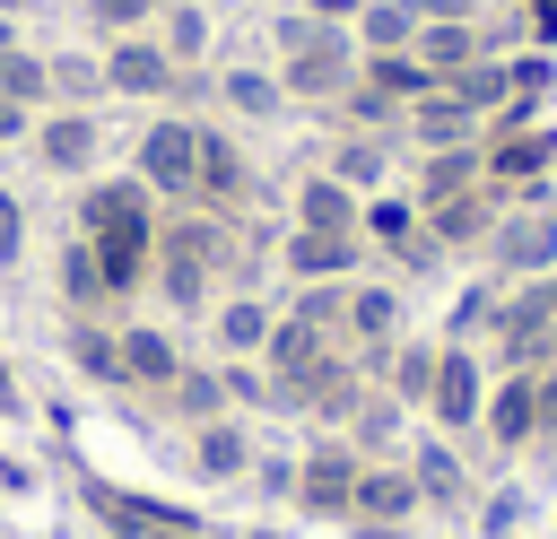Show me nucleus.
<instances>
[{"instance_id": "obj_12", "label": "nucleus", "mask_w": 557, "mask_h": 539, "mask_svg": "<svg viewBox=\"0 0 557 539\" xmlns=\"http://www.w3.org/2000/svg\"><path fill=\"white\" fill-rule=\"evenodd\" d=\"M479 156H487V183H496L505 200H548L540 183H548V165H557V130H487Z\"/></svg>"}, {"instance_id": "obj_34", "label": "nucleus", "mask_w": 557, "mask_h": 539, "mask_svg": "<svg viewBox=\"0 0 557 539\" xmlns=\"http://www.w3.org/2000/svg\"><path fill=\"white\" fill-rule=\"evenodd\" d=\"M348 35H357V52H409L418 43V9L409 0H366Z\"/></svg>"}, {"instance_id": "obj_4", "label": "nucleus", "mask_w": 557, "mask_h": 539, "mask_svg": "<svg viewBox=\"0 0 557 539\" xmlns=\"http://www.w3.org/2000/svg\"><path fill=\"white\" fill-rule=\"evenodd\" d=\"M487 270L513 278H557V209L548 200H505L496 235H487Z\"/></svg>"}, {"instance_id": "obj_16", "label": "nucleus", "mask_w": 557, "mask_h": 539, "mask_svg": "<svg viewBox=\"0 0 557 539\" xmlns=\"http://www.w3.org/2000/svg\"><path fill=\"white\" fill-rule=\"evenodd\" d=\"M61 356L78 365V383L122 391V322H104V313H61Z\"/></svg>"}, {"instance_id": "obj_14", "label": "nucleus", "mask_w": 557, "mask_h": 539, "mask_svg": "<svg viewBox=\"0 0 557 539\" xmlns=\"http://www.w3.org/2000/svg\"><path fill=\"white\" fill-rule=\"evenodd\" d=\"M479 435H487V452H522V443H540L531 365H505V374H487V409H479Z\"/></svg>"}, {"instance_id": "obj_13", "label": "nucleus", "mask_w": 557, "mask_h": 539, "mask_svg": "<svg viewBox=\"0 0 557 539\" xmlns=\"http://www.w3.org/2000/svg\"><path fill=\"white\" fill-rule=\"evenodd\" d=\"M252 452H261V443H252V426H244L235 409L209 417V426H183V461H191L200 487H235V478L252 469Z\"/></svg>"}, {"instance_id": "obj_40", "label": "nucleus", "mask_w": 557, "mask_h": 539, "mask_svg": "<svg viewBox=\"0 0 557 539\" xmlns=\"http://www.w3.org/2000/svg\"><path fill=\"white\" fill-rule=\"evenodd\" d=\"M26 261V200L0 183V270H17Z\"/></svg>"}, {"instance_id": "obj_35", "label": "nucleus", "mask_w": 557, "mask_h": 539, "mask_svg": "<svg viewBox=\"0 0 557 539\" xmlns=\"http://www.w3.org/2000/svg\"><path fill=\"white\" fill-rule=\"evenodd\" d=\"M400 417H409V409H400V400H392V391H383V383H374V391H366V400H357V417H348V426H339V435H348V443H357V452H366V461H374V452H392V435H400Z\"/></svg>"}, {"instance_id": "obj_2", "label": "nucleus", "mask_w": 557, "mask_h": 539, "mask_svg": "<svg viewBox=\"0 0 557 539\" xmlns=\"http://www.w3.org/2000/svg\"><path fill=\"white\" fill-rule=\"evenodd\" d=\"M96 61H104V96H131V104H183L209 87L200 70H174L157 35H104Z\"/></svg>"}, {"instance_id": "obj_49", "label": "nucleus", "mask_w": 557, "mask_h": 539, "mask_svg": "<svg viewBox=\"0 0 557 539\" xmlns=\"http://www.w3.org/2000/svg\"><path fill=\"white\" fill-rule=\"evenodd\" d=\"M548 287H557V278H548Z\"/></svg>"}, {"instance_id": "obj_5", "label": "nucleus", "mask_w": 557, "mask_h": 539, "mask_svg": "<svg viewBox=\"0 0 557 539\" xmlns=\"http://www.w3.org/2000/svg\"><path fill=\"white\" fill-rule=\"evenodd\" d=\"M26 156H35L44 174H61V183H87L96 156H104V122H96L87 104H44L35 130H26Z\"/></svg>"}, {"instance_id": "obj_32", "label": "nucleus", "mask_w": 557, "mask_h": 539, "mask_svg": "<svg viewBox=\"0 0 557 539\" xmlns=\"http://www.w3.org/2000/svg\"><path fill=\"white\" fill-rule=\"evenodd\" d=\"M357 87H374L383 104H400V113H409V104H418L435 78L418 70V52H357Z\"/></svg>"}, {"instance_id": "obj_44", "label": "nucleus", "mask_w": 557, "mask_h": 539, "mask_svg": "<svg viewBox=\"0 0 557 539\" xmlns=\"http://www.w3.org/2000/svg\"><path fill=\"white\" fill-rule=\"evenodd\" d=\"M26 130H35V113H26V104H9V96H0V148H26Z\"/></svg>"}, {"instance_id": "obj_42", "label": "nucleus", "mask_w": 557, "mask_h": 539, "mask_svg": "<svg viewBox=\"0 0 557 539\" xmlns=\"http://www.w3.org/2000/svg\"><path fill=\"white\" fill-rule=\"evenodd\" d=\"M35 487H44V469H35L26 452H0V496L17 504V496H35Z\"/></svg>"}, {"instance_id": "obj_29", "label": "nucleus", "mask_w": 557, "mask_h": 539, "mask_svg": "<svg viewBox=\"0 0 557 539\" xmlns=\"http://www.w3.org/2000/svg\"><path fill=\"white\" fill-rule=\"evenodd\" d=\"M435 356H444V339H392V356L374 365V383H383L400 409H426V391H435Z\"/></svg>"}, {"instance_id": "obj_25", "label": "nucleus", "mask_w": 557, "mask_h": 539, "mask_svg": "<svg viewBox=\"0 0 557 539\" xmlns=\"http://www.w3.org/2000/svg\"><path fill=\"white\" fill-rule=\"evenodd\" d=\"M409 52H418V70H426V78L444 87L453 70H470V61H487V52H496V35H487L479 17H461V26H418V43H409Z\"/></svg>"}, {"instance_id": "obj_22", "label": "nucleus", "mask_w": 557, "mask_h": 539, "mask_svg": "<svg viewBox=\"0 0 557 539\" xmlns=\"http://www.w3.org/2000/svg\"><path fill=\"white\" fill-rule=\"evenodd\" d=\"M470 183H487V156H479V139H470V148H418L409 200H418V217H426V209H444V200H453V191H470Z\"/></svg>"}, {"instance_id": "obj_45", "label": "nucleus", "mask_w": 557, "mask_h": 539, "mask_svg": "<svg viewBox=\"0 0 557 539\" xmlns=\"http://www.w3.org/2000/svg\"><path fill=\"white\" fill-rule=\"evenodd\" d=\"M296 9H305V17H322V26H357V9H366V0H296Z\"/></svg>"}, {"instance_id": "obj_33", "label": "nucleus", "mask_w": 557, "mask_h": 539, "mask_svg": "<svg viewBox=\"0 0 557 539\" xmlns=\"http://www.w3.org/2000/svg\"><path fill=\"white\" fill-rule=\"evenodd\" d=\"M0 96H9V104H26V113H44V104H52V61H44L26 35H17V43H0Z\"/></svg>"}, {"instance_id": "obj_48", "label": "nucleus", "mask_w": 557, "mask_h": 539, "mask_svg": "<svg viewBox=\"0 0 557 539\" xmlns=\"http://www.w3.org/2000/svg\"><path fill=\"white\" fill-rule=\"evenodd\" d=\"M244 539H278V530H244Z\"/></svg>"}, {"instance_id": "obj_36", "label": "nucleus", "mask_w": 557, "mask_h": 539, "mask_svg": "<svg viewBox=\"0 0 557 539\" xmlns=\"http://www.w3.org/2000/svg\"><path fill=\"white\" fill-rule=\"evenodd\" d=\"M44 61H52V104H87V113L104 104V61L96 52H44Z\"/></svg>"}, {"instance_id": "obj_20", "label": "nucleus", "mask_w": 557, "mask_h": 539, "mask_svg": "<svg viewBox=\"0 0 557 539\" xmlns=\"http://www.w3.org/2000/svg\"><path fill=\"white\" fill-rule=\"evenodd\" d=\"M400 139H409V148H470V139H487V122H479L470 104H453V87H426V96L400 113Z\"/></svg>"}, {"instance_id": "obj_17", "label": "nucleus", "mask_w": 557, "mask_h": 539, "mask_svg": "<svg viewBox=\"0 0 557 539\" xmlns=\"http://www.w3.org/2000/svg\"><path fill=\"white\" fill-rule=\"evenodd\" d=\"M191 356H183V339L165 330V322H122V391H165L174 374H183Z\"/></svg>"}, {"instance_id": "obj_19", "label": "nucleus", "mask_w": 557, "mask_h": 539, "mask_svg": "<svg viewBox=\"0 0 557 539\" xmlns=\"http://www.w3.org/2000/svg\"><path fill=\"white\" fill-rule=\"evenodd\" d=\"M270 322H278V304H270L261 287H235V296L209 304V348H218V356H261V348H270Z\"/></svg>"}, {"instance_id": "obj_21", "label": "nucleus", "mask_w": 557, "mask_h": 539, "mask_svg": "<svg viewBox=\"0 0 557 539\" xmlns=\"http://www.w3.org/2000/svg\"><path fill=\"white\" fill-rule=\"evenodd\" d=\"M122 217H157V191H148L139 174H87L70 235H104V226H122Z\"/></svg>"}, {"instance_id": "obj_38", "label": "nucleus", "mask_w": 557, "mask_h": 539, "mask_svg": "<svg viewBox=\"0 0 557 539\" xmlns=\"http://www.w3.org/2000/svg\"><path fill=\"white\" fill-rule=\"evenodd\" d=\"M261 496H278V504H296V452H252V469H244Z\"/></svg>"}, {"instance_id": "obj_30", "label": "nucleus", "mask_w": 557, "mask_h": 539, "mask_svg": "<svg viewBox=\"0 0 557 539\" xmlns=\"http://www.w3.org/2000/svg\"><path fill=\"white\" fill-rule=\"evenodd\" d=\"M148 35L165 43V61H174V70H209V35H218V17H209L200 0H165Z\"/></svg>"}, {"instance_id": "obj_27", "label": "nucleus", "mask_w": 557, "mask_h": 539, "mask_svg": "<svg viewBox=\"0 0 557 539\" xmlns=\"http://www.w3.org/2000/svg\"><path fill=\"white\" fill-rule=\"evenodd\" d=\"M357 235H366L383 261H400V252L426 235V217H418V200H409V191H366V200H357Z\"/></svg>"}, {"instance_id": "obj_41", "label": "nucleus", "mask_w": 557, "mask_h": 539, "mask_svg": "<svg viewBox=\"0 0 557 539\" xmlns=\"http://www.w3.org/2000/svg\"><path fill=\"white\" fill-rule=\"evenodd\" d=\"M35 417V391L17 383V365H9V348H0V426H26Z\"/></svg>"}, {"instance_id": "obj_47", "label": "nucleus", "mask_w": 557, "mask_h": 539, "mask_svg": "<svg viewBox=\"0 0 557 539\" xmlns=\"http://www.w3.org/2000/svg\"><path fill=\"white\" fill-rule=\"evenodd\" d=\"M17 9H26V0H0V17H17Z\"/></svg>"}, {"instance_id": "obj_6", "label": "nucleus", "mask_w": 557, "mask_h": 539, "mask_svg": "<svg viewBox=\"0 0 557 539\" xmlns=\"http://www.w3.org/2000/svg\"><path fill=\"white\" fill-rule=\"evenodd\" d=\"M357 469H366V452H357L348 435H313V443L296 452V513H313V522H348Z\"/></svg>"}, {"instance_id": "obj_11", "label": "nucleus", "mask_w": 557, "mask_h": 539, "mask_svg": "<svg viewBox=\"0 0 557 539\" xmlns=\"http://www.w3.org/2000/svg\"><path fill=\"white\" fill-rule=\"evenodd\" d=\"M479 409H487V356L461 348V339H444V356H435V391H426L435 435H479Z\"/></svg>"}, {"instance_id": "obj_10", "label": "nucleus", "mask_w": 557, "mask_h": 539, "mask_svg": "<svg viewBox=\"0 0 557 539\" xmlns=\"http://www.w3.org/2000/svg\"><path fill=\"white\" fill-rule=\"evenodd\" d=\"M366 235H313V226H287L278 235V278L287 287H348L366 278Z\"/></svg>"}, {"instance_id": "obj_3", "label": "nucleus", "mask_w": 557, "mask_h": 539, "mask_svg": "<svg viewBox=\"0 0 557 539\" xmlns=\"http://www.w3.org/2000/svg\"><path fill=\"white\" fill-rule=\"evenodd\" d=\"M191 165H200V113H148L131 139V174L157 191V209L191 200Z\"/></svg>"}, {"instance_id": "obj_9", "label": "nucleus", "mask_w": 557, "mask_h": 539, "mask_svg": "<svg viewBox=\"0 0 557 539\" xmlns=\"http://www.w3.org/2000/svg\"><path fill=\"white\" fill-rule=\"evenodd\" d=\"M244 200H252V156H244V139L218 130V122H200V165H191V200H183V209L244 217Z\"/></svg>"}, {"instance_id": "obj_39", "label": "nucleus", "mask_w": 557, "mask_h": 539, "mask_svg": "<svg viewBox=\"0 0 557 539\" xmlns=\"http://www.w3.org/2000/svg\"><path fill=\"white\" fill-rule=\"evenodd\" d=\"M522 530V487H487V504H479V539H513Z\"/></svg>"}, {"instance_id": "obj_23", "label": "nucleus", "mask_w": 557, "mask_h": 539, "mask_svg": "<svg viewBox=\"0 0 557 539\" xmlns=\"http://www.w3.org/2000/svg\"><path fill=\"white\" fill-rule=\"evenodd\" d=\"M287 226H313V235H357V191L339 174H296V200H287Z\"/></svg>"}, {"instance_id": "obj_26", "label": "nucleus", "mask_w": 557, "mask_h": 539, "mask_svg": "<svg viewBox=\"0 0 557 539\" xmlns=\"http://www.w3.org/2000/svg\"><path fill=\"white\" fill-rule=\"evenodd\" d=\"M209 96H218L235 122H278V113H287V87H278V70H261V61H235V70H218V78H209Z\"/></svg>"}, {"instance_id": "obj_15", "label": "nucleus", "mask_w": 557, "mask_h": 539, "mask_svg": "<svg viewBox=\"0 0 557 539\" xmlns=\"http://www.w3.org/2000/svg\"><path fill=\"white\" fill-rule=\"evenodd\" d=\"M496 217H505V191H496V183H470V191H453L444 209H426V235H435V252H487Z\"/></svg>"}, {"instance_id": "obj_7", "label": "nucleus", "mask_w": 557, "mask_h": 539, "mask_svg": "<svg viewBox=\"0 0 557 539\" xmlns=\"http://www.w3.org/2000/svg\"><path fill=\"white\" fill-rule=\"evenodd\" d=\"M400 287L392 278H348V296H339V348L374 374L383 356H392V339H400Z\"/></svg>"}, {"instance_id": "obj_28", "label": "nucleus", "mask_w": 557, "mask_h": 539, "mask_svg": "<svg viewBox=\"0 0 557 539\" xmlns=\"http://www.w3.org/2000/svg\"><path fill=\"white\" fill-rule=\"evenodd\" d=\"M52 296H61V313H113V296H104V270H96V243H87V235H61V252H52Z\"/></svg>"}, {"instance_id": "obj_46", "label": "nucleus", "mask_w": 557, "mask_h": 539, "mask_svg": "<svg viewBox=\"0 0 557 539\" xmlns=\"http://www.w3.org/2000/svg\"><path fill=\"white\" fill-rule=\"evenodd\" d=\"M0 43H17V17H0Z\"/></svg>"}, {"instance_id": "obj_1", "label": "nucleus", "mask_w": 557, "mask_h": 539, "mask_svg": "<svg viewBox=\"0 0 557 539\" xmlns=\"http://www.w3.org/2000/svg\"><path fill=\"white\" fill-rule=\"evenodd\" d=\"M270 52H278L270 70H278L287 104H339L357 87V35L348 26H322L305 9H287V17H270Z\"/></svg>"}, {"instance_id": "obj_8", "label": "nucleus", "mask_w": 557, "mask_h": 539, "mask_svg": "<svg viewBox=\"0 0 557 539\" xmlns=\"http://www.w3.org/2000/svg\"><path fill=\"white\" fill-rule=\"evenodd\" d=\"M418 513H426V504H418L409 461H366V469H357V496H348V530H357V539H400Z\"/></svg>"}, {"instance_id": "obj_31", "label": "nucleus", "mask_w": 557, "mask_h": 539, "mask_svg": "<svg viewBox=\"0 0 557 539\" xmlns=\"http://www.w3.org/2000/svg\"><path fill=\"white\" fill-rule=\"evenodd\" d=\"M157 400H165V417H174V426H209V417H226V409H235L218 365H183V374H174Z\"/></svg>"}, {"instance_id": "obj_37", "label": "nucleus", "mask_w": 557, "mask_h": 539, "mask_svg": "<svg viewBox=\"0 0 557 539\" xmlns=\"http://www.w3.org/2000/svg\"><path fill=\"white\" fill-rule=\"evenodd\" d=\"M165 0H87V26L96 35H148Z\"/></svg>"}, {"instance_id": "obj_18", "label": "nucleus", "mask_w": 557, "mask_h": 539, "mask_svg": "<svg viewBox=\"0 0 557 539\" xmlns=\"http://www.w3.org/2000/svg\"><path fill=\"white\" fill-rule=\"evenodd\" d=\"M392 165H400V139H392V130H339L331 156H322V174H339L357 200H366V191H392Z\"/></svg>"}, {"instance_id": "obj_24", "label": "nucleus", "mask_w": 557, "mask_h": 539, "mask_svg": "<svg viewBox=\"0 0 557 539\" xmlns=\"http://www.w3.org/2000/svg\"><path fill=\"white\" fill-rule=\"evenodd\" d=\"M409 478H418V504H435V513L470 504V469H461L453 435H418V443H409Z\"/></svg>"}, {"instance_id": "obj_43", "label": "nucleus", "mask_w": 557, "mask_h": 539, "mask_svg": "<svg viewBox=\"0 0 557 539\" xmlns=\"http://www.w3.org/2000/svg\"><path fill=\"white\" fill-rule=\"evenodd\" d=\"M418 9V26H461V17H479V0H409Z\"/></svg>"}]
</instances>
